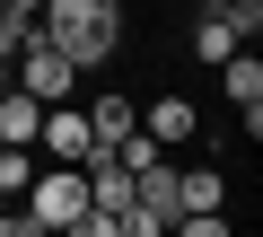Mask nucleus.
<instances>
[{
    "label": "nucleus",
    "instance_id": "nucleus-12",
    "mask_svg": "<svg viewBox=\"0 0 263 237\" xmlns=\"http://www.w3.org/2000/svg\"><path fill=\"white\" fill-rule=\"evenodd\" d=\"M27 176H35V150L0 141V202H18V193H27Z\"/></svg>",
    "mask_w": 263,
    "mask_h": 237
},
{
    "label": "nucleus",
    "instance_id": "nucleus-19",
    "mask_svg": "<svg viewBox=\"0 0 263 237\" xmlns=\"http://www.w3.org/2000/svg\"><path fill=\"white\" fill-rule=\"evenodd\" d=\"M193 9H219V0H193Z\"/></svg>",
    "mask_w": 263,
    "mask_h": 237
},
{
    "label": "nucleus",
    "instance_id": "nucleus-15",
    "mask_svg": "<svg viewBox=\"0 0 263 237\" xmlns=\"http://www.w3.org/2000/svg\"><path fill=\"white\" fill-rule=\"evenodd\" d=\"M114 228H123V237H167L176 220H158V211H141V202H132V211H114Z\"/></svg>",
    "mask_w": 263,
    "mask_h": 237
},
{
    "label": "nucleus",
    "instance_id": "nucleus-8",
    "mask_svg": "<svg viewBox=\"0 0 263 237\" xmlns=\"http://www.w3.org/2000/svg\"><path fill=\"white\" fill-rule=\"evenodd\" d=\"M176 211H228V176L219 167H176Z\"/></svg>",
    "mask_w": 263,
    "mask_h": 237
},
{
    "label": "nucleus",
    "instance_id": "nucleus-13",
    "mask_svg": "<svg viewBox=\"0 0 263 237\" xmlns=\"http://www.w3.org/2000/svg\"><path fill=\"white\" fill-rule=\"evenodd\" d=\"M167 237H237V220H228V211H176Z\"/></svg>",
    "mask_w": 263,
    "mask_h": 237
},
{
    "label": "nucleus",
    "instance_id": "nucleus-7",
    "mask_svg": "<svg viewBox=\"0 0 263 237\" xmlns=\"http://www.w3.org/2000/svg\"><path fill=\"white\" fill-rule=\"evenodd\" d=\"M79 114H88V132H97V150H114L123 132H141V105H132V97H88Z\"/></svg>",
    "mask_w": 263,
    "mask_h": 237
},
{
    "label": "nucleus",
    "instance_id": "nucleus-2",
    "mask_svg": "<svg viewBox=\"0 0 263 237\" xmlns=\"http://www.w3.org/2000/svg\"><path fill=\"white\" fill-rule=\"evenodd\" d=\"M18 88H27V97H44V105H62V97L79 88V70H70V62L53 53V35H44V27H35V35L18 44Z\"/></svg>",
    "mask_w": 263,
    "mask_h": 237
},
{
    "label": "nucleus",
    "instance_id": "nucleus-6",
    "mask_svg": "<svg viewBox=\"0 0 263 237\" xmlns=\"http://www.w3.org/2000/svg\"><path fill=\"white\" fill-rule=\"evenodd\" d=\"M141 132H149L158 150H176V141H193L202 123H193V105H184V97H149V105H141Z\"/></svg>",
    "mask_w": 263,
    "mask_h": 237
},
{
    "label": "nucleus",
    "instance_id": "nucleus-3",
    "mask_svg": "<svg viewBox=\"0 0 263 237\" xmlns=\"http://www.w3.org/2000/svg\"><path fill=\"white\" fill-rule=\"evenodd\" d=\"M35 150H44L53 167H88L97 132H88V114H79V105H44V123H35Z\"/></svg>",
    "mask_w": 263,
    "mask_h": 237
},
{
    "label": "nucleus",
    "instance_id": "nucleus-1",
    "mask_svg": "<svg viewBox=\"0 0 263 237\" xmlns=\"http://www.w3.org/2000/svg\"><path fill=\"white\" fill-rule=\"evenodd\" d=\"M18 211H27L35 228H70V220L88 211V167H35L27 193H18Z\"/></svg>",
    "mask_w": 263,
    "mask_h": 237
},
{
    "label": "nucleus",
    "instance_id": "nucleus-14",
    "mask_svg": "<svg viewBox=\"0 0 263 237\" xmlns=\"http://www.w3.org/2000/svg\"><path fill=\"white\" fill-rule=\"evenodd\" d=\"M219 18L237 27V44H254V27H263V0H219Z\"/></svg>",
    "mask_w": 263,
    "mask_h": 237
},
{
    "label": "nucleus",
    "instance_id": "nucleus-18",
    "mask_svg": "<svg viewBox=\"0 0 263 237\" xmlns=\"http://www.w3.org/2000/svg\"><path fill=\"white\" fill-rule=\"evenodd\" d=\"M0 9H9V18H35V9H44V0H0Z\"/></svg>",
    "mask_w": 263,
    "mask_h": 237
},
{
    "label": "nucleus",
    "instance_id": "nucleus-11",
    "mask_svg": "<svg viewBox=\"0 0 263 237\" xmlns=\"http://www.w3.org/2000/svg\"><path fill=\"white\" fill-rule=\"evenodd\" d=\"M228 53H237V27H228L219 9H202V18H193V62H211V70H219Z\"/></svg>",
    "mask_w": 263,
    "mask_h": 237
},
{
    "label": "nucleus",
    "instance_id": "nucleus-21",
    "mask_svg": "<svg viewBox=\"0 0 263 237\" xmlns=\"http://www.w3.org/2000/svg\"><path fill=\"white\" fill-rule=\"evenodd\" d=\"M0 18H9V9H0Z\"/></svg>",
    "mask_w": 263,
    "mask_h": 237
},
{
    "label": "nucleus",
    "instance_id": "nucleus-20",
    "mask_svg": "<svg viewBox=\"0 0 263 237\" xmlns=\"http://www.w3.org/2000/svg\"><path fill=\"white\" fill-rule=\"evenodd\" d=\"M35 237H62V228H35Z\"/></svg>",
    "mask_w": 263,
    "mask_h": 237
},
{
    "label": "nucleus",
    "instance_id": "nucleus-17",
    "mask_svg": "<svg viewBox=\"0 0 263 237\" xmlns=\"http://www.w3.org/2000/svg\"><path fill=\"white\" fill-rule=\"evenodd\" d=\"M0 237H35V220H27L18 202H9V211H0Z\"/></svg>",
    "mask_w": 263,
    "mask_h": 237
},
{
    "label": "nucleus",
    "instance_id": "nucleus-9",
    "mask_svg": "<svg viewBox=\"0 0 263 237\" xmlns=\"http://www.w3.org/2000/svg\"><path fill=\"white\" fill-rule=\"evenodd\" d=\"M123 18V0H44L35 27H114Z\"/></svg>",
    "mask_w": 263,
    "mask_h": 237
},
{
    "label": "nucleus",
    "instance_id": "nucleus-4",
    "mask_svg": "<svg viewBox=\"0 0 263 237\" xmlns=\"http://www.w3.org/2000/svg\"><path fill=\"white\" fill-rule=\"evenodd\" d=\"M219 97L237 105V123H246V141H254V132H263V62H254L246 44L219 62Z\"/></svg>",
    "mask_w": 263,
    "mask_h": 237
},
{
    "label": "nucleus",
    "instance_id": "nucleus-16",
    "mask_svg": "<svg viewBox=\"0 0 263 237\" xmlns=\"http://www.w3.org/2000/svg\"><path fill=\"white\" fill-rule=\"evenodd\" d=\"M62 237H123V228H114V211H79V220H70Z\"/></svg>",
    "mask_w": 263,
    "mask_h": 237
},
{
    "label": "nucleus",
    "instance_id": "nucleus-5",
    "mask_svg": "<svg viewBox=\"0 0 263 237\" xmlns=\"http://www.w3.org/2000/svg\"><path fill=\"white\" fill-rule=\"evenodd\" d=\"M44 35H53V53H62L70 70H97V62H114V44H123L114 27H44Z\"/></svg>",
    "mask_w": 263,
    "mask_h": 237
},
{
    "label": "nucleus",
    "instance_id": "nucleus-10",
    "mask_svg": "<svg viewBox=\"0 0 263 237\" xmlns=\"http://www.w3.org/2000/svg\"><path fill=\"white\" fill-rule=\"evenodd\" d=\"M35 123H44V97H27V88H9V97H0V141L35 150Z\"/></svg>",
    "mask_w": 263,
    "mask_h": 237
}]
</instances>
